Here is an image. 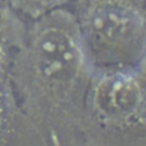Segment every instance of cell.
I'll list each match as a JSON object with an SVG mask.
<instances>
[{"label": "cell", "mask_w": 146, "mask_h": 146, "mask_svg": "<svg viewBox=\"0 0 146 146\" xmlns=\"http://www.w3.org/2000/svg\"><path fill=\"white\" fill-rule=\"evenodd\" d=\"M94 67L67 8L27 23L9 57L13 95L52 146H73Z\"/></svg>", "instance_id": "1"}, {"label": "cell", "mask_w": 146, "mask_h": 146, "mask_svg": "<svg viewBox=\"0 0 146 146\" xmlns=\"http://www.w3.org/2000/svg\"><path fill=\"white\" fill-rule=\"evenodd\" d=\"M73 146H146V64L94 69Z\"/></svg>", "instance_id": "2"}, {"label": "cell", "mask_w": 146, "mask_h": 146, "mask_svg": "<svg viewBox=\"0 0 146 146\" xmlns=\"http://www.w3.org/2000/svg\"><path fill=\"white\" fill-rule=\"evenodd\" d=\"M94 69L146 64V0H72Z\"/></svg>", "instance_id": "3"}, {"label": "cell", "mask_w": 146, "mask_h": 146, "mask_svg": "<svg viewBox=\"0 0 146 146\" xmlns=\"http://www.w3.org/2000/svg\"><path fill=\"white\" fill-rule=\"evenodd\" d=\"M0 146H51L21 109L11 88L0 96Z\"/></svg>", "instance_id": "4"}, {"label": "cell", "mask_w": 146, "mask_h": 146, "mask_svg": "<svg viewBox=\"0 0 146 146\" xmlns=\"http://www.w3.org/2000/svg\"><path fill=\"white\" fill-rule=\"evenodd\" d=\"M72 0H1L25 22L36 20L54 11L66 8Z\"/></svg>", "instance_id": "5"}, {"label": "cell", "mask_w": 146, "mask_h": 146, "mask_svg": "<svg viewBox=\"0 0 146 146\" xmlns=\"http://www.w3.org/2000/svg\"><path fill=\"white\" fill-rule=\"evenodd\" d=\"M27 28V22L11 9L0 4V51L14 49L22 42Z\"/></svg>", "instance_id": "6"}, {"label": "cell", "mask_w": 146, "mask_h": 146, "mask_svg": "<svg viewBox=\"0 0 146 146\" xmlns=\"http://www.w3.org/2000/svg\"><path fill=\"white\" fill-rule=\"evenodd\" d=\"M0 4H2V3H1V0H0ZM2 5H3V4H2Z\"/></svg>", "instance_id": "7"}]
</instances>
